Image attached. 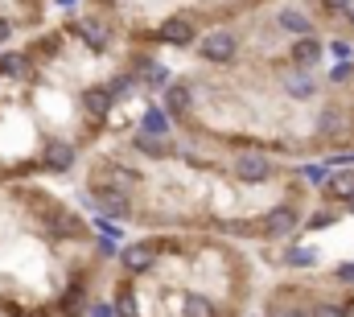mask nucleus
I'll use <instances>...</instances> for the list:
<instances>
[{
  "label": "nucleus",
  "mask_w": 354,
  "mask_h": 317,
  "mask_svg": "<svg viewBox=\"0 0 354 317\" xmlns=\"http://www.w3.org/2000/svg\"><path fill=\"white\" fill-rule=\"evenodd\" d=\"M326 58L330 62H354V42L351 37H326Z\"/></svg>",
  "instance_id": "5"
},
{
  "label": "nucleus",
  "mask_w": 354,
  "mask_h": 317,
  "mask_svg": "<svg viewBox=\"0 0 354 317\" xmlns=\"http://www.w3.org/2000/svg\"><path fill=\"white\" fill-rule=\"evenodd\" d=\"M87 317H115V305H111V297H95L87 305Z\"/></svg>",
  "instance_id": "6"
},
{
  "label": "nucleus",
  "mask_w": 354,
  "mask_h": 317,
  "mask_svg": "<svg viewBox=\"0 0 354 317\" xmlns=\"http://www.w3.org/2000/svg\"><path fill=\"white\" fill-rule=\"evenodd\" d=\"M87 0H50V8H62V12H79Z\"/></svg>",
  "instance_id": "7"
},
{
  "label": "nucleus",
  "mask_w": 354,
  "mask_h": 317,
  "mask_svg": "<svg viewBox=\"0 0 354 317\" xmlns=\"http://www.w3.org/2000/svg\"><path fill=\"white\" fill-rule=\"evenodd\" d=\"M280 0H87V8L103 12L124 46L136 50H194L202 33L252 21Z\"/></svg>",
  "instance_id": "1"
},
{
  "label": "nucleus",
  "mask_w": 354,
  "mask_h": 317,
  "mask_svg": "<svg viewBox=\"0 0 354 317\" xmlns=\"http://www.w3.org/2000/svg\"><path fill=\"white\" fill-rule=\"evenodd\" d=\"M136 132H145V136H174V120L165 116V107L157 103V99H149L145 107H140V116H136Z\"/></svg>",
  "instance_id": "4"
},
{
  "label": "nucleus",
  "mask_w": 354,
  "mask_h": 317,
  "mask_svg": "<svg viewBox=\"0 0 354 317\" xmlns=\"http://www.w3.org/2000/svg\"><path fill=\"white\" fill-rule=\"evenodd\" d=\"M46 17H50V0H0V21H12L21 37L46 29Z\"/></svg>",
  "instance_id": "2"
},
{
  "label": "nucleus",
  "mask_w": 354,
  "mask_h": 317,
  "mask_svg": "<svg viewBox=\"0 0 354 317\" xmlns=\"http://www.w3.org/2000/svg\"><path fill=\"white\" fill-rule=\"evenodd\" d=\"M276 264L280 268H288V272H313L317 264H322V255H317V247L313 243H305V239H284L280 247H276Z\"/></svg>",
  "instance_id": "3"
}]
</instances>
